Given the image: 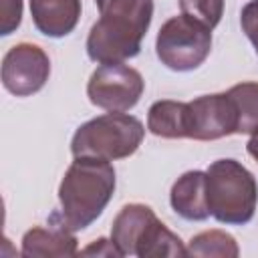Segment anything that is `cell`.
<instances>
[{
	"label": "cell",
	"mask_w": 258,
	"mask_h": 258,
	"mask_svg": "<svg viewBox=\"0 0 258 258\" xmlns=\"http://www.w3.org/2000/svg\"><path fill=\"white\" fill-rule=\"evenodd\" d=\"M99 20L87 36V54L99 64L125 62L141 50L153 18V0H95Z\"/></svg>",
	"instance_id": "obj_1"
},
{
	"label": "cell",
	"mask_w": 258,
	"mask_h": 258,
	"mask_svg": "<svg viewBox=\"0 0 258 258\" xmlns=\"http://www.w3.org/2000/svg\"><path fill=\"white\" fill-rule=\"evenodd\" d=\"M117 185L115 169L107 159L75 157L58 185L60 218L79 232L89 228L107 208Z\"/></svg>",
	"instance_id": "obj_2"
},
{
	"label": "cell",
	"mask_w": 258,
	"mask_h": 258,
	"mask_svg": "<svg viewBox=\"0 0 258 258\" xmlns=\"http://www.w3.org/2000/svg\"><path fill=\"white\" fill-rule=\"evenodd\" d=\"M206 196L210 216L220 224L244 226L254 218L258 183L254 173L236 159H216L206 169Z\"/></svg>",
	"instance_id": "obj_3"
},
{
	"label": "cell",
	"mask_w": 258,
	"mask_h": 258,
	"mask_svg": "<svg viewBox=\"0 0 258 258\" xmlns=\"http://www.w3.org/2000/svg\"><path fill=\"white\" fill-rule=\"evenodd\" d=\"M145 137L143 123L127 113H105L77 127L71 153L73 157L123 159L133 155Z\"/></svg>",
	"instance_id": "obj_4"
},
{
	"label": "cell",
	"mask_w": 258,
	"mask_h": 258,
	"mask_svg": "<svg viewBox=\"0 0 258 258\" xmlns=\"http://www.w3.org/2000/svg\"><path fill=\"white\" fill-rule=\"evenodd\" d=\"M212 50V30L202 22L179 14L163 22L155 38V52L161 64L187 73L198 69Z\"/></svg>",
	"instance_id": "obj_5"
},
{
	"label": "cell",
	"mask_w": 258,
	"mask_h": 258,
	"mask_svg": "<svg viewBox=\"0 0 258 258\" xmlns=\"http://www.w3.org/2000/svg\"><path fill=\"white\" fill-rule=\"evenodd\" d=\"M145 89L141 73L125 62H107L97 67L87 83L89 101L109 113H125L133 109Z\"/></svg>",
	"instance_id": "obj_6"
},
{
	"label": "cell",
	"mask_w": 258,
	"mask_h": 258,
	"mask_svg": "<svg viewBox=\"0 0 258 258\" xmlns=\"http://www.w3.org/2000/svg\"><path fill=\"white\" fill-rule=\"evenodd\" d=\"M238 129L236 107L228 93L196 97L185 107V137L196 141H216L234 135Z\"/></svg>",
	"instance_id": "obj_7"
},
{
	"label": "cell",
	"mask_w": 258,
	"mask_h": 258,
	"mask_svg": "<svg viewBox=\"0 0 258 258\" xmlns=\"http://www.w3.org/2000/svg\"><path fill=\"white\" fill-rule=\"evenodd\" d=\"M50 75L48 54L32 42L14 44L2 58V85L16 97L38 93Z\"/></svg>",
	"instance_id": "obj_8"
},
{
	"label": "cell",
	"mask_w": 258,
	"mask_h": 258,
	"mask_svg": "<svg viewBox=\"0 0 258 258\" xmlns=\"http://www.w3.org/2000/svg\"><path fill=\"white\" fill-rule=\"evenodd\" d=\"M24 258H62V256H77L79 254V240L75 230H71L60 212L50 214L48 226H34L22 236V250Z\"/></svg>",
	"instance_id": "obj_9"
},
{
	"label": "cell",
	"mask_w": 258,
	"mask_h": 258,
	"mask_svg": "<svg viewBox=\"0 0 258 258\" xmlns=\"http://www.w3.org/2000/svg\"><path fill=\"white\" fill-rule=\"evenodd\" d=\"M30 16L40 34L62 38L81 18V0H30Z\"/></svg>",
	"instance_id": "obj_10"
},
{
	"label": "cell",
	"mask_w": 258,
	"mask_h": 258,
	"mask_svg": "<svg viewBox=\"0 0 258 258\" xmlns=\"http://www.w3.org/2000/svg\"><path fill=\"white\" fill-rule=\"evenodd\" d=\"M169 204L177 216L189 222H202L210 216L206 196V171L191 169L175 179L169 191Z\"/></svg>",
	"instance_id": "obj_11"
},
{
	"label": "cell",
	"mask_w": 258,
	"mask_h": 258,
	"mask_svg": "<svg viewBox=\"0 0 258 258\" xmlns=\"http://www.w3.org/2000/svg\"><path fill=\"white\" fill-rule=\"evenodd\" d=\"M137 258H163V256H187V250L177 234H173L157 216H153L141 230L135 242Z\"/></svg>",
	"instance_id": "obj_12"
},
{
	"label": "cell",
	"mask_w": 258,
	"mask_h": 258,
	"mask_svg": "<svg viewBox=\"0 0 258 258\" xmlns=\"http://www.w3.org/2000/svg\"><path fill=\"white\" fill-rule=\"evenodd\" d=\"M153 216L155 212L145 204H127L119 210L111 226V240L123 256H135V242Z\"/></svg>",
	"instance_id": "obj_13"
},
{
	"label": "cell",
	"mask_w": 258,
	"mask_h": 258,
	"mask_svg": "<svg viewBox=\"0 0 258 258\" xmlns=\"http://www.w3.org/2000/svg\"><path fill=\"white\" fill-rule=\"evenodd\" d=\"M185 107L183 101H155L147 111V129L155 137L183 139L185 137Z\"/></svg>",
	"instance_id": "obj_14"
},
{
	"label": "cell",
	"mask_w": 258,
	"mask_h": 258,
	"mask_svg": "<svg viewBox=\"0 0 258 258\" xmlns=\"http://www.w3.org/2000/svg\"><path fill=\"white\" fill-rule=\"evenodd\" d=\"M236 107L240 135H254L258 131V83L246 81L230 87L226 91Z\"/></svg>",
	"instance_id": "obj_15"
},
{
	"label": "cell",
	"mask_w": 258,
	"mask_h": 258,
	"mask_svg": "<svg viewBox=\"0 0 258 258\" xmlns=\"http://www.w3.org/2000/svg\"><path fill=\"white\" fill-rule=\"evenodd\" d=\"M187 256H218V258H236L240 254L238 242L232 234L224 230H206L196 234L187 242Z\"/></svg>",
	"instance_id": "obj_16"
},
{
	"label": "cell",
	"mask_w": 258,
	"mask_h": 258,
	"mask_svg": "<svg viewBox=\"0 0 258 258\" xmlns=\"http://www.w3.org/2000/svg\"><path fill=\"white\" fill-rule=\"evenodd\" d=\"M179 10L214 30L224 16V0H179Z\"/></svg>",
	"instance_id": "obj_17"
},
{
	"label": "cell",
	"mask_w": 258,
	"mask_h": 258,
	"mask_svg": "<svg viewBox=\"0 0 258 258\" xmlns=\"http://www.w3.org/2000/svg\"><path fill=\"white\" fill-rule=\"evenodd\" d=\"M22 22V0H2L0 8V34H12Z\"/></svg>",
	"instance_id": "obj_18"
},
{
	"label": "cell",
	"mask_w": 258,
	"mask_h": 258,
	"mask_svg": "<svg viewBox=\"0 0 258 258\" xmlns=\"http://www.w3.org/2000/svg\"><path fill=\"white\" fill-rule=\"evenodd\" d=\"M240 24L258 54V0H250L248 4H244L240 12Z\"/></svg>",
	"instance_id": "obj_19"
},
{
	"label": "cell",
	"mask_w": 258,
	"mask_h": 258,
	"mask_svg": "<svg viewBox=\"0 0 258 258\" xmlns=\"http://www.w3.org/2000/svg\"><path fill=\"white\" fill-rule=\"evenodd\" d=\"M79 254H83V256H117V258L123 256L121 250L115 246V242L107 240V238H97L87 248H83Z\"/></svg>",
	"instance_id": "obj_20"
},
{
	"label": "cell",
	"mask_w": 258,
	"mask_h": 258,
	"mask_svg": "<svg viewBox=\"0 0 258 258\" xmlns=\"http://www.w3.org/2000/svg\"><path fill=\"white\" fill-rule=\"evenodd\" d=\"M246 149H248V153L258 161V131L254 133V135H250V139H248V145H246Z\"/></svg>",
	"instance_id": "obj_21"
}]
</instances>
